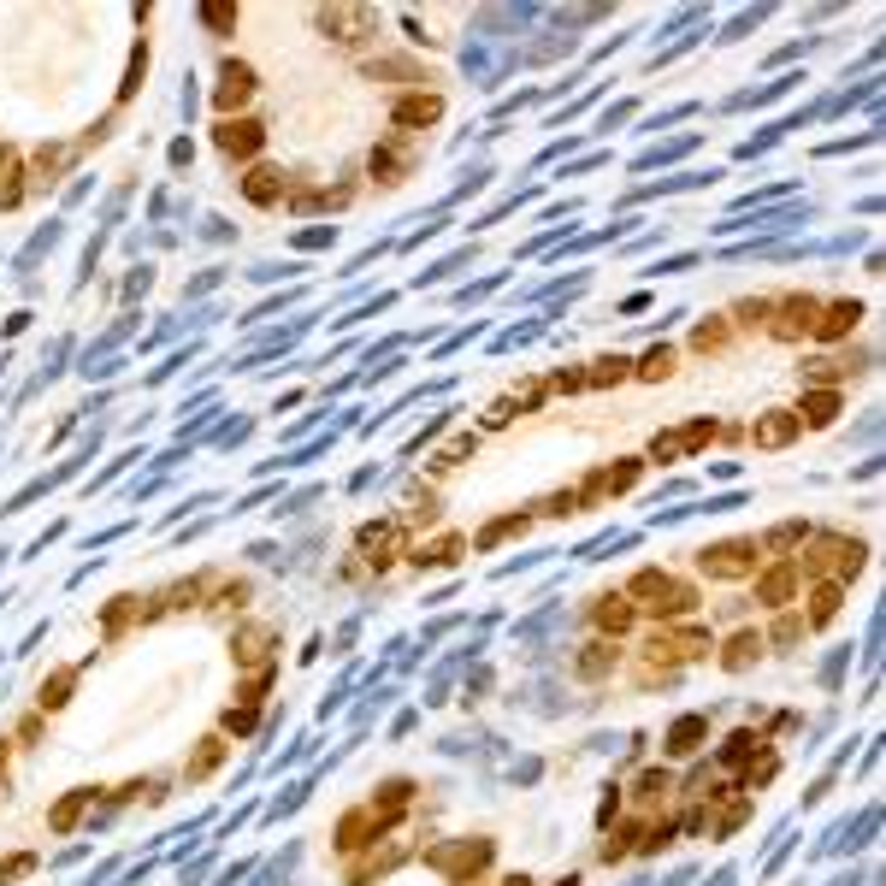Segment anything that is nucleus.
Segmentation results:
<instances>
[{"label": "nucleus", "mask_w": 886, "mask_h": 886, "mask_svg": "<svg viewBox=\"0 0 886 886\" xmlns=\"http://www.w3.org/2000/svg\"><path fill=\"white\" fill-rule=\"evenodd\" d=\"M804 638H810L804 615H798V609H780V615H774V627L762 633V644H768V650H786V656H792V650H798Z\"/></svg>", "instance_id": "23"}, {"label": "nucleus", "mask_w": 886, "mask_h": 886, "mask_svg": "<svg viewBox=\"0 0 886 886\" xmlns=\"http://www.w3.org/2000/svg\"><path fill=\"white\" fill-rule=\"evenodd\" d=\"M751 579H757V597H751V603H757V609H774V615L792 609V603L804 597V573H798L792 556H786V562H762Z\"/></svg>", "instance_id": "3"}, {"label": "nucleus", "mask_w": 886, "mask_h": 886, "mask_svg": "<svg viewBox=\"0 0 886 886\" xmlns=\"http://www.w3.org/2000/svg\"><path fill=\"white\" fill-rule=\"evenodd\" d=\"M213 142H219L225 154H260L266 130L254 125V119H219V125H213Z\"/></svg>", "instance_id": "16"}, {"label": "nucleus", "mask_w": 886, "mask_h": 886, "mask_svg": "<svg viewBox=\"0 0 886 886\" xmlns=\"http://www.w3.org/2000/svg\"><path fill=\"white\" fill-rule=\"evenodd\" d=\"M379 833H384L379 816H373V810L361 804V810H349V816L337 822V851H343V857H355V851H367V845H373Z\"/></svg>", "instance_id": "13"}, {"label": "nucleus", "mask_w": 886, "mask_h": 886, "mask_svg": "<svg viewBox=\"0 0 886 886\" xmlns=\"http://www.w3.org/2000/svg\"><path fill=\"white\" fill-rule=\"evenodd\" d=\"M621 668V644H609V638H591L579 656H573V674L579 680H609Z\"/></svg>", "instance_id": "14"}, {"label": "nucleus", "mask_w": 886, "mask_h": 886, "mask_svg": "<svg viewBox=\"0 0 886 886\" xmlns=\"http://www.w3.org/2000/svg\"><path fill=\"white\" fill-rule=\"evenodd\" d=\"M361 550H367V562H396V550H402V520H367V526H361Z\"/></svg>", "instance_id": "15"}, {"label": "nucleus", "mask_w": 886, "mask_h": 886, "mask_svg": "<svg viewBox=\"0 0 886 886\" xmlns=\"http://www.w3.org/2000/svg\"><path fill=\"white\" fill-rule=\"evenodd\" d=\"M438 119H443V101H438V95H426V89H420V95H402V101H396V125L426 130V125H438Z\"/></svg>", "instance_id": "21"}, {"label": "nucleus", "mask_w": 886, "mask_h": 886, "mask_svg": "<svg viewBox=\"0 0 886 886\" xmlns=\"http://www.w3.org/2000/svg\"><path fill=\"white\" fill-rule=\"evenodd\" d=\"M621 804H627V798H621V786H603V804H597V827H603V833L621 822Z\"/></svg>", "instance_id": "36"}, {"label": "nucleus", "mask_w": 886, "mask_h": 886, "mask_svg": "<svg viewBox=\"0 0 886 886\" xmlns=\"http://www.w3.org/2000/svg\"><path fill=\"white\" fill-rule=\"evenodd\" d=\"M254 727V709L249 703H231V709H225V733H249Z\"/></svg>", "instance_id": "38"}, {"label": "nucleus", "mask_w": 886, "mask_h": 886, "mask_svg": "<svg viewBox=\"0 0 886 886\" xmlns=\"http://www.w3.org/2000/svg\"><path fill=\"white\" fill-rule=\"evenodd\" d=\"M674 455H686V443H680V432H668V438L656 432V438H650V461H674Z\"/></svg>", "instance_id": "37"}, {"label": "nucleus", "mask_w": 886, "mask_h": 886, "mask_svg": "<svg viewBox=\"0 0 886 886\" xmlns=\"http://www.w3.org/2000/svg\"><path fill=\"white\" fill-rule=\"evenodd\" d=\"M792 562H798V573H804V585H816V579L851 585L857 573L869 568V544H863V538H845V532H822V538L804 544Z\"/></svg>", "instance_id": "1"}, {"label": "nucleus", "mask_w": 886, "mask_h": 886, "mask_svg": "<svg viewBox=\"0 0 886 886\" xmlns=\"http://www.w3.org/2000/svg\"><path fill=\"white\" fill-rule=\"evenodd\" d=\"M225 751H231V745H225V733H207V739H201V751L184 762V780H190V786H201V780H207V774L225 762Z\"/></svg>", "instance_id": "24"}, {"label": "nucleus", "mask_w": 886, "mask_h": 886, "mask_svg": "<svg viewBox=\"0 0 886 886\" xmlns=\"http://www.w3.org/2000/svg\"><path fill=\"white\" fill-rule=\"evenodd\" d=\"M757 568H762L757 538H715V544L697 550V573L703 579H721V585H739V579H751Z\"/></svg>", "instance_id": "2"}, {"label": "nucleus", "mask_w": 886, "mask_h": 886, "mask_svg": "<svg viewBox=\"0 0 886 886\" xmlns=\"http://www.w3.org/2000/svg\"><path fill=\"white\" fill-rule=\"evenodd\" d=\"M89 798H95V792H71V798H60V804L48 810V827H54V833H71V827H77V816H83V804H89Z\"/></svg>", "instance_id": "29"}, {"label": "nucleus", "mask_w": 886, "mask_h": 886, "mask_svg": "<svg viewBox=\"0 0 886 886\" xmlns=\"http://www.w3.org/2000/svg\"><path fill=\"white\" fill-rule=\"evenodd\" d=\"M798 432H804V426H798V414H792V408H768L751 438H757V449H786Z\"/></svg>", "instance_id": "18"}, {"label": "nucleus", "mask_w": 886, "mask_h": 886, "mask_svg": "<svg viewBox=\"0 0 886 886\" xmlns=\"http://www.w3.org/2000/svg\"><path fill=\"white\" fill-rule=\"evenodd\" d=\"M18 739L30 745V739H42V715H24V727H18Z\"/></svg>", "instance_id": "41"}, {"label": "nucleus", "mask_w": 886, "mask_h": 886, "mask_svg": "<svg viewBox=\"0 0 886 886\" xmlns=\"http://www.w3.org/2000/svg\"><path fill=\"white\" fill-rule=\"evenodd\" d=\"M243 195H249L254 207H272V201L284 195V172H272V166H254L249 178H243Z\"/></svg>", "instance_id": "26"}, {"label": "nucleus", "mask_w": 886, "mask_h": 886, "mask_svg": "<svg viewBox=\"0 0 886 886\" xmlns=\"http://www.w3.org/2000/svg\"><path fill=\"white\" fill-rule=\"evenodd\" d=\"M503 886H538V881H532V875H526V869H520V875H508Z\"/></svg>", "instance_id": "43"}, {"label": "nucleus", "mask_w": 886, "mask_h": 886, "mask_svg": "<svg viewBox=\"0 0 886 886\" xmlns=\"http://www.w3.org/2000/svg\"><path fill=\"white\" fill-rule=\"evenodd\" d=\"M249 597H254L249 579H225V585L213 591V609H219V615H243V609H249Z\"/></svg>", "instance_id": "27"}, {"label": "nucleus", "mask_w": 886, "mask_h": 886, "mask_svg": "<svg viewBox=\"0 0 886 886\" xmlns=\"http://www.w3.org/2000/svg\"><path fill=\"white\" fill-rule=\"evenodd\" d=\"M71 680H77L71 668H60L54 680H42V697H36V709H42V715H54V709L65 703V692H71Z\"/></svg>", "instance_id": "32"}, {"label": "nucleus", "mask_w": 886, "mask_h": 886, "mask_svg": "<svg viewBox=\"0 0 886 886\" xmlns=\"http://www.w3.org/2000/svg\"><path fill=\"white\" fill-rule=\"evenodd\" d=\"M526 532V514H508V520H491L485 532H479V550H491V544H503V538H520Z\"/></svg>", "instance_id": "34"}, {"label": "nucleus", "mask_w": 886, "mask_h": 886, "mask_svg": "<svg viewBox=\"0 0 886 886\" xmlns=\"http://www.w3.org/2000/svg\"><path fill=\"white\" fill-rule=\"evenodd\" d=\"M697 603H703V597H697V585H692V579H668L662 603H656V609H644V615H656L662 627H674V621H692V615H697Z\"/></svg>", "instance_id": "12"}, {"label": "nucleus", "mask_w": 886, "mask_h": 886, "mask_svg": "<svg viewBox=\"0 0 886 886\" xmlns=\"http://www.w3.org/2000/svg\"><path fill=\"white\" fill-rule=\"evenodd\" d=\"M556 886H579V875H562V881H556Z\"/></svg>", "instance_id": "44"}, {"label": "nucleus", "mask_w": 886, "mask_h": 886, "mask_svg": "<svg viewBox=\"0 0 886 886\" xmlns=\"http://www.w3.org/2000/svg\"><path fill=\"white\" fill-rule=\"evenodd\" d=\"M461 550H467V538H438V544H414L408 562H414V568H449Z\"/></svg>", "instance_id": "25"}, {"label": "nucleus", "mask_w": 886, "mask_h": 886, "mask_svg": "<svg viewBox=\"0 0 886 886\" xmlns=\"http://www.w3.org/2000/svg\"><path fill=\"white\" fill-rule=\"evenodd\" d=\"M254 89H260V83H254V65L225 60V71H219V89H213V107L231 119L237 107H249V101H254Z\"/></svg>", "instance_id": "8"}, {"label": "nucleus", "mask_w": 886, "mask_h": 886, "mask_svg": "<svg viewBox=\"0 0 886 886\" xmlns=\"http://www.w3.org/2000/svg\"><path fill=\"white\" fill-rule=\"evenodd\" d=\"M857 319H863V302H822V314L810 325V337H822V343H845L851 331H857Z\"/></svg>", "instance_id": "10"}, {"label": "nucleus", "mask_w": 886, "mask_h": 886, "mask_svg": "<svg viewBox=\"0 0 886 886\" xmlns=\"http://www.w3.org/2000/svg\"><path fill=\"white\" fill-rule=\"evenodd\" d=\"M839 408H845V396H839V390H810L792 414H798V426H816V432H822V426L839 420Z\"/></svg>", "instance_id": "20"}, {"label": "nucleus", "mask_w": 886, "mask_h": 886, "mask_svg": "<svg viewBox=\"0 0 886 886\" xmlns=\"http://www.w3.org/2000/svg\"><path fill=\"white\" fill-rule=\"evenodd\" d=\"M272 627H243V633H231V656H237V668L254 674V668H272Z\"/></svg>", "instance_id": "11"}, {"label": "nucleus", "mask_w": 886, "mask_h": 886, "mask_svg": "<svg viewBox=\"0 0 886 886\" xmlns=\"http://www.w3.org/2000/svg\"><path fill=\"white\" fill-rule=\"evenodd\" d=\"M762 751H768V739H762L757 727H739V733L721 739V768H751Z\"/></svg>", "instance_id": "19"}, {"label": "nucleus", "mask_w": 886, "mask_h": 886, "mask_svg": "<svg viewBox=\"0 0 886 886\" xmlns=\"http://www.w3.org/2000/svg\"><path fill=\"white\" fill-rule=\"evenodd\" d=\"M591 627L597 638H609V644H621V638L638 627V609L627 603V591H603V597H591Z\"/></svg>", "instance_id": "6"}, {"label": "nucleus", "mask_w": 886, "mask_h": 886, "mask_svg": "<svg viewBox=\"0 0 886 886\" xmlns=\"http://www.w3.org/2000/svg\"><path fill=\"white\" fill-rule=\"evenodd\" d=\"M762 650H768V644H762V633H757V627H733L715 662H721L727 674H751V668L762 662Z\"/></svg>", "instance_id": "9"}, {"label": "nucleus", "mask_w": 886, "mask_h": 886, "mask_svg": "<svg viewBox=\"0 0 886 886\" xmlns=\"http://www.w3.org/2000/svg\"><path fill=\"white\" fill-rule=\"evenodd\" d=\"M438 514H443L438 491H414V497H408V514H402V520H408V526H432Z\"/></svg>", "instance_id": "30"}, {"label": "nucleus", "mask_w": 886, "mask_h": 886, "mask_svg": "<svg viewBox=\"0 0 886 886\" xmlns=\"http://www.w3.org/2000/svg\"><path fill=\"white\" fill-rule=\"evenodd\" d=\"M6 774H12V745L0 739V792H6Z\"/></svg>", "instance_id": "42"}, {"label": "nucleus", "mask_w": 886, "mask_h": 886, "mask_svg": "<svg viewBox=\"0 0 886 886\" xmlns=\"http://www.w3.org/2000/svg\"><path fill=\"white\" fill-rule=\"evenodd\" d=\"M674 792H680V780H674L668 768H644V774L633 780V792H627V798H633L638 810H656V804H668Z\"/></svg>", "instance_id": "17"}, {"label": "nucleus", "mask_w": 886, "mask_h": 886, "mask_svg": "<svg viewBox=\"0 0 886 886\" xmlns=\"http://www.w3.org/2000/svg\"><path fill=\"white\" fill-rule=\"evenodd\" d=\"M692 349L697 355H721V349H727V325H721V319H703L692 331Z\"/></svg>", "instance_id": "31"}, {"label": "nucleus", "mask_w": 886, "mask_h": 886, "mask_svg": "<svg viewBox=\"0 0 886 886\" xmlns=\"http://www.w3.org/2000/svg\"><path fill=\"white\" fill-rule=\"evenodd\" d=\"M804 609V627L810 633H822V627H833L839 621V609H845V585H833V579H816V585H804V597H798Z\"/></svg>", "instance_id": "7"}, {"label": "nucleus", "mask_w": 886, "mask_h": 886, "mask_svg": "<svg viewBox=\"0 0 886 886\" xmlns=\"http://www.w3.org/2000/svg\"><path fill=\"white\" fill-rule=\"evenodd\" d=\"M544 514H579V491H550V497H544Z\"/></svg>", "instance_id": "39"}, {"label": "nucleus", "mask_w": 886, "mask_h": 886, "mask_svg": "<svg viewBox=\"0 0 886 886\" xmlns=\"http://www.w3.org/2000/svg\"><path fill=\"white\" fill-rule=\"evenodd\" d=\"M201 591H207V579H178V585H166L172 609H195V603H201Z\"/></svg>", "instance_id": "35"}, {"label": "nucleus", "mask_w": 886, "mask_h": 886, "mask_svg": "<svg viewBox=\"0 0 886 886\" xmlns=\"http://www.w3.org/2000/svg\"><path fill=\"white\" fill-rule=\"evenodd\" d=\"M627 379H633V361H627V355H603L597 373H591L585 384H627Z\"/></svg>", "instance_id": "33"}, {"label": "nucleus", "mask_w": 886, "mask_h": 886, "mask_svg": "<svg viewBox=\"0 0 886 886\" xmlns=\"http://www.w3.org/2000/svg\"><path fill=\"white\" fill-rule=\"evenodd\" d=\"M703 739H709V721H703V715H680V721L668 727V757H697Z\"/></svg>", "instance_id": "22"}, {"label": "nucleus", "mask_w": 886, "mask_h": 886, "mask_svg": "<svg viewBox=\"0 0 886 886\" xmlns=\"http://www.w3.org/2000/svg\"><path fill=\"white\" fill-rule=\"evenodd\" d=\"M816 314H822V302H816V296H786V302H774V308H768V337L798 343V337H810Z\"/></svg>", "instance_id": "5"}, {"label": "nucleus", "mask_w": 886, "mask_h": 886, "mask_svg": "<svg viewBox=\"0 0 886 886\" xmlns=\"http://www.w3.org/2000/svg\"><path fill=\"white\" fill-rule=\"evenodd\" d=\"M768 308H774V302H739L733 314H739V325H768Z\"/></svg>", "instance_id": "40"}, {"label": "nucleus", "mask_w": 886, "mask_h": 886, "mask_svg": "<svg viewBox=\"0 0 886 886\" xmlns=\"http://www.w3.org/2000/svg\"><path fill=\"white\" fill-rule=\"evenodd\" d=\"M638 467H644L638 455H621V461H609L603 473H591V479H585V491H579V508H603L609 497L633 491V485H638Z\"/></svg>", "instance_id": "4"}, {"label": "nucleus", "mask_w": 886, "mask_h": 886, "mask_svg": "<svg viewBox=\"0 0 886 886\" xmlns=\"http://www.w3.org/2000/svg\"><path fill=\"white\" fill-rule=\"evenodd\" d=\"M668 373H674V349H668V343H656V349L633 367V379H644V384H662Z\"/></svg>", "instance_id": "28"}]
</instances>
